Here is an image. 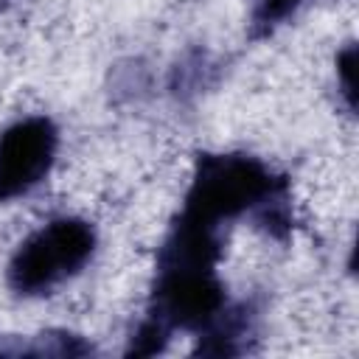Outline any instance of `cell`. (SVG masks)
Listing matches in <instances>:
<instances>
[{
    "instance_id": "6da1fadb",
    "label": "cell",
    "mask_w": 359,
    "mask_h": 359,
    "mask_svg": "<svg viewBox=\"0 0 359 359\" xmlns=\"http://www.w3.org/2000/svg\"><path fill=\"white\" fill-rule=\"evenodd\" d=\"M286 196V182L250 154H199L182 213L222 227L241 213H258Z\"/></svg>"
},
{
    "instance_id": "7a4b0ae2",
    "label": "cell",
    "mask_w": 359,
    "mask_h": 359,
    "mask_svg": "<svg viewBox=\"0 0 359 359\" xmlns=\"http://www.w3.org/2000/svg\"><path fill=\"white\" fill-rule=\"evenodd\" d=\"M95 252V230L84 219L62 216L34 230L8 261V286L22 297L50 294L76 278Z\"/></svg>"
},
{
    "instance_id": "3957f363",
    "label": "cell",
    "mask_w": 359,
    "mask_h": 359,
    "mask_svg": "<svg viewBox=\"0 0 359 359\" xmlns=\"http://www.w3.org/2000/svg\"><path fill=\"white\" fill-rule=\"evenodd\" d=\"M59 149V132L50 118L31 115L0 135V202L17 199L36 188Z\"/></svg>"
},
{
    "instance_id": "277c9868",
    "label": "cell",
    "mask_w": 359,
    "mask_h": 359,
    "mask_svg": "<svg viewBox=\"0 0 359 359\" xmlns=\"http://www.w3.org/2000/svg\"><path fill=\"white\" fill-rule=\"evenodd\" d=\"M303 0H255V11H252V25L255 34H269L275 25H280L283 20H289Z\"/></svg>"
},
{
    "instance_id": "5b68a950",
    "label": "cell",
    "mask_w": 359,
    "mask_h": 359,
    "mask_svg": "<svg viewBox=\"0 0 359 359\" xmlns=\"http://www.w3.org/2000/svg\"><path fill=\"white\" fill-rule=\"evenodd\" d=\"M353 59H356V48L348 45L339 56H337V73L342 81V93L348 98V107H353Z\"/></svg>"
}]
</instances>
